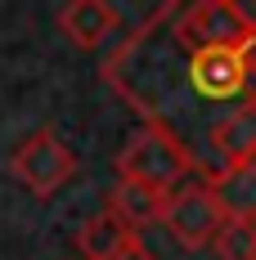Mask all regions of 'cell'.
<instances>
[{
    "label": "cell",
    "instance_id": "cell-1",
    "mask_svg": "<svg viewBox=\"0 0 256 260\" xmlns=\"http://www.w3.org/2000/svg\"><path fill=\"white\" fill-rule=\"evenodd\" d=\"M171 9L176 0L157 5L103 58V81L144 121L176 130L189 144V121H203V130L211 135L216 108L243 104V63L238 54H203L180 45L171 31Z\"/></svg>",
    "mask_w": 256,
    "mask_h": 260
},
{
    "label": "cell",
    "instance_id": "cell-2",
    "mask_svg": "<svg viewBox=\"0 0 256 260\" xmlns=\"http://www.w3.org/2000/svg\"><path fill=\"white\" fill-rule=\"evenodd\" d=\"M198 171H211L198 161V153L180 139L176 130L157 126V121H144L126 139V148L117 153V180L144 184L153 193H176L180 184Z\"/></svg>",
    "mask_w": 256,
    "mask_h": 260
},
{
    "label": "cell",
    "instance_id": "cell-3",
    "mask_svg": "<svg viewBox=\"0 0 256 260\" xmlns=\"http://www.w3.org/2000/svg\"><path fill=\"white\" fill-rule=\"evenodd\" d=\"M252 27H256V9L238 5V0H198V5L176 0V9H171L176 41L203 54H238L247 45Z\"/></svg>",
    "mask_w": 256,
    "mask_h": 260
},
{
    "label": "cell",
    "instance_id": "cell-4",
    "mask_svg": "<svg viewBox=\"0 0 256 260\" xmlns=\"http://www.w3.org/2000/svg\"><path fill=\"white\" fill-rule=\"evenodd\" d=\"M225 220H230V211H225L216 184H211V171H198V175H189V180L180 184L176 193H166L162 224H166V234L176 238L180 247H189V251L211 247L216 234L225 229Z\"/></svg>",
    "mask_w": 256,
    "mask_h": 260
},
{
    "label": "cell",
    "instance_id": "cell-5",
    "mask_svg": "<svg viewBox=\"0 0 256 260\" xmlns=\"http://www.w3.org/2000/svg\"><path fill=\"white\" fill-rule=\"evenodd\" d=\"M9 175L23 184L32 198H54L59 188L77 180V153L59 139V130L41 126L9 153Z\"/></svg>",
    "mask_w": 256,
    "mask_h": 260
},
{
    "label": "cell",
    "instance_id": "cell-6",
    "mask_svg": "<svg viewBox=\"0 0 256 260\" xmlns=\"http://www.w3.org/2000/svg\"><path fill=\"white\" fill-rule=\"evenodd\" d=\"M207 153L216 161V175L256 161V108L247 104V99L216 117V126L207 135Z\"/></svg>",
    "mask_w": 256,
    "mask_h": 260
},
{
    "label": "cell",
    "instance_id": "cell-7",
    "mask_svg": "<svg viewBox=\"0 0 256 260\" xmlns=\"http://www.w3.org/2000/svg\"><path fill=\"white\" fill-rule=\"evenodd\" d=\"M59 31L77 45V50H103L117 31H122V14L108 0H68L59 9Z\"/></svg>",
    "mask_w": 256,
    "mask_h": 260
},
{
    "label": "cell",
    "instance_id": "cell-8",
    "mask_svg": "<svg viewBox=\"0 0 256 260\" xmlns=\"http://www.w3.org/2000/svg\"><path fill=\"white\" fill-rule=\"evenodd\" d=\"M135 238H139V234L130 229V224L117 215V211L103 207L99 215H90V220L81 224V234H77V251H81V260H112L122 247H130Z\"/></svg>",
    "mask_w": 256,
    "mask_h": 260
},
{
    "label": "cell",
    "instance_id": "cell-9",
    "mask_svg": "<svg viewBox=\"0 0 256 260\" xmlns=\"http://www.w3.org/2000/svg\"><path fill=\"white\" fill-rule=\"evenodd\" d=\"M108 211H117V215L126 220L135 234H144V229L162 224V211H166V193H153V188H144V184L117 180V184H112V193H108Z\"/></svg>",
    "mask_w": 256,
    "mask_h": 260
},
{
    "label": "cell",
    "instance_id": "cell-10",
    "mask_svg": "<svg viewBox=\"0 0 256 260\" xmlns=\"http://www.w3.org/2000/svg\"><path fill=\"white\" fill-rule=\"evenodd\" d=\"M211 184H216V193H220L230 215L256 220V161L238 166V171H220V175H211Z\"/></svg>",
    "mask_w": 256,
    "mask_h": 260
},
{
    "label": "cell",
    "instance_id": "cell-11",
    "mask_svg": "<svg viewBox=\"0 0 256 260\" xmlns=\"http://www.w3.org/2000/svg\"><path fill=\"white\" fill-rule=\"evenodd\" d=\"M211 251L220 260H256V220H243V215H230L225 229L216 234Z\"/></svg>",
    "mask_w": 256,
    "mask_h": 260
},
{
    "label": "cell",
    "instance_id": "cell-12",
    "mask_svg": "<svg viewBox=\"0 0 256 260\" xmlns=\"http://www.w3.org/2000/svg\"><path fill=\"white\" fill-rule=\"evenodd\" d=\"M238 63H243V99L256 108V27L247 36V45L238 50Z\"/></svg>",
    "mask_w": 256,
    "mask_h": 260
},
{
    "label": "cell",
    "instance_id": "cell-13",
    "mask_svg": "<svg viewBox=\"0 0 256 260\" xmlns=\"http://www.w3.org/2000/svg\"><path fill=\"white\" fill-rule=\"evenodd\" d=\"M112 260H157V256L149 251V242H144V238H135V242H130V247H122Z\"/></svg>",
    "mask_w": 256,
    "mask_h": 260
}]
</instances>
